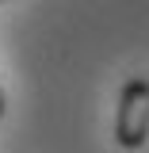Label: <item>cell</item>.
I'll list each match as a JSON object with an SVG mask.
<instances>
[{
    "label": "cell",
    "mask_w": 149,
    "mask_h": 153,
    "mask_svg": "<svg viewBox=\"0 0 149 153\" xmlns=\"http://www.w3.org/2000/svg\"><path fill=\"white\" fill-rule=\"evenodd\" d=\"M149 138V80L130 76L119 96V115H115V142L122 149H142Z\"/></svg>",
    "instance_id": "cell-1"
},
{
    "label": "cell",
    "mask_w": 149,
    "mask_h": 153,
    "mask_svg": "<svg viewBox=\"0 0 149 153\" xmlns=\"http://www.w3.org/2000/svg\"><path fill=\"white\" fill-rule=\"evenodd\" d=\"M0 115H4V92H0Z\"/></svg>",
    "instance_id": "cell-2"
},
{
    "label": "cell",
    "mask_w": 149,
    "mask_h": 153,
    "mask_svg": "<svg viewBox=\"0 0 149 153\" xmlns=\"http://www.w3.org/2000/svg\"><path fill=\"white\" fill-rule=\"evenodd\" d=\"M0 4H4V0H0Z\"/></svg>",
    "instance_id": "cell-3"
}]
</instances>
